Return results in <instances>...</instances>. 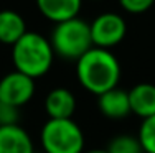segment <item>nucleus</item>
I'll list each match as a JSON object with an SVG mask.
<instances>
[{"label":"nucleus","mask_w":155,"mask_h":153,"mask_svg":"<svg viewBox=\"0 0 155 153\" xmlns=\"http://www.w3.org/2000/svg\"><path fill=\"white\" fill-rule=\"evenodd\" d=\"M84 153H109L107 150H104V148H93V150H87Z\"/></svg>","instance_id":"f3484780"},{"label":"nucleus","mask_w":155,"mask_h":153,"mask_svg":"<svg viewBox=\"0 0 155 153\" xmlns=\"http://www.w3.org/2000/svg\"><path fill=\"white\" fill-rule=\"evenodd\" d=\"M50 43L54 54L69 61H78L94 46L91 38V25L78 17L56 23Z\"/></svg>","instance_id":"7ed1b4c3"},{"label":"nucleus","mask_w":155,"mask_h":153,"mask_svg":"<svg viewBox=\"0 0 155 153\" xmlns=\"http://www.w3.org/2000/svg\"><path fill=\"white\" fill-rule=\"evenodd\" d=\"M76 110V97L69 89L56 87L50 91L45 97V112L48 119L63 120L73 119V114Z\"/></svg>","instance_id":"0eeeda50"},{"label":"nucleus","mask_w":155,"mask_h":153,"mask_svg":"<svg viewBox=\"0 0 155 153\" xmlns=\"http://www.w3.org/2000/svg\"><path fill=\"white\" fill-rule=\"evenodd\" d=\"M137 138L145 153H155V115L143 119L140 123Z\"/></svg>","instance_id":"4468645a"},{"label":"nucleus","mask_w":155,"mask_h":153,"mask_svg":"<svg viewBox=\"0 0 155 153\" xmlns=\"http://www.w3.org/2000/svg\"><path fill=\"white\" fill-rule=\"evenodd\" d=\"M25 33H27V25L20 13L13 10L0 12V43L13 46Z\"/></svg>","instance_id":"f8f14e48"},{"label":"nucleus","mask_w":155,"mask_h":153,"mask_svg":"<svg viewBox=\"0 0 155 153\" xmlns=\"http://www.w3.org/2000/svg\"><path fill=\"white\" fill-rule=\"evenodd\" d=\"M0 153H35L30 133L18 123L0 127Z\"/></svg>","instance_id":"6e6552de"},{"label":"nucleus","mask_w":155,"mask_h":153,"mask_svg":"<svg viewBox=\"0 0 155 153\" xmlns=\"http://www.w3.org/2000/svg\"><path fill=\"white\" fill-rule=\"evenodd\" d=\"M97 107L102 115L107 119L119 120L130 114V102H129V91L120 87H114L97 97Z\"/></svg>","instance_id":"1a4fd4ad"},{"label":"nucleus","mask_w":155,"mask_h":153,"mask_svg":"<svg viewBox=\"0 0 155 153\" xmlns=\"http://www.w3.org/2000/svg\"><path fill=\"white\" fill-rule=\"evenodd\" d=\"M35 96V79L18 71H12L0 79V102L15 109L23 107Z\"/></svg>","instance_id":"423d86ee"},{"label":"nucleus","mask_w":155,"mask_h":153,"mask_svg":"<svg viewBox=\"0 0 155 153\" xmlns=\"http://www.w3.org/2000/svg\"><path fill=\"white\" fill-rule=\"evenodd\" d=\"M35 153H36V151H35ZM41 153H43V151H41Z\"/></svg>","instance_id":"a211bd4d"},{"label":"nucleus","mask_w":155,"mask_h":153,"mask_svg":"<svg viewBox=\"0 0 155 153\" xmlns=\"http://www.w3.org/2000/svg\"><path fill=\"white\" fill-rule=\"evenodd\" d=\"M125 21L117 13L107 12L96 17L91 23V38L96 48L109 49L119 45L125 36Z\"/></svg>","instance_id":"39448f33"},{"label":"nucleus","mask_w":155,"mask_h":153,"mask_svg":"<svg viewBox=\"0 0 155 153\" xmlns=\"http://www.w3.org/2000/svg\"><path fill=\"white\" fill-rule=\"evenodd\" d=\"M43 153H84V133L73 119H48L41 127Z\"/></svg>","instance_id":"20e7f679"},{"label":"nucleus","mask_w":155,"mask_h":153,"mask_svg":"<svg viewBox=\"0 0 155 153\" xmlns=\"http://www.w3.org/2000/svg\"><path fill=\"white\" fill-rule=\"evenodd\" d=\"M76 76L87 92L99 97L117 87L120 79V64L109 49L93 46L76 61Z\"/></svg>","instance_id":"f257e3e1"},{"label":"nucleus","mask_w":155,"mask_h":153,"mask_svg":"<svg viewBox=\"0 0 155 153\" xmlns=\"http://www.w3.org/2000/svg\"><path fill=\"white\" fill-rule=\"evenodd\" d=\"M54 51L50 40L35 31H27L12 46V61L15 71L36 79L45 76L53 66Z\"/></svg>","instance_id":"f03ea898"},{"label":"nucleus","mask_w":155,"mask_h":153,"mask_svg":"<svg viewBox=\"0 0 155 153\" xmlns=\"http://www.w3.org/2000/svg\"><path fill=\"white\" fill-rule=\"evenodd\" d=\"M106 150L109 153H145L142 145H140V142H139V138L127 135V133L114 137L109 142Z\"/></svg>","instance_id":"ddd939ff"},{"label":"nucleus","mask_w":155,"mask_h":153,"mask_svg":"<svg viewBox=\"0 0 155 153\" xmlns=\"http://www.w3.org/2000/svg\"><path fill=\"white\" fill-rule=\"evenodd\" d=\"M18 117H20L18 109L0 102V127L15 125V123H18Z\"/></svg>","instance_id":"2eb2a0df"},{"label":"nucleus","mask_w":155,"mask_h":153,"mask_svg":"<svg viewBox=\"0 0 155 153\" xmlns=\"http://www.w3.org/2000/svg\"><path fill=\"white\" fill-rule=\"evenodd\" d=\"M119 2L129 13H143L153 5L155 0H119Z\"/></svg>","instance_id":"dca6fc26"},{"label":"nucleus","mask_w":155,"mask_h":153,"mask_svg":"<svg viewBox=\"0 0 155 153\" xmlns=\"http://www.w3.org/2000/svg\"><path fill=\"white\" fill-rule=\"evenodd\" d=\"M40 12L54 23L76 18L81 10V0H36Z\"/></svg>","instance_id":"9b49d317"},{"label":"nucleus","mask_w":155,"mask_h":153,"mask_svg":"<svg viewBox=\"0 0 155 153\" xmlns=\"http://www.w3.org/2000/svg\"><path fill=\"white\" fill-rule=\"evenodd\" d=\"M130 112L140 119H149L155 115V86L150 82L135 84L129 91Z\"/></svg>","instance_id":"9d476101"}]
</instances>
